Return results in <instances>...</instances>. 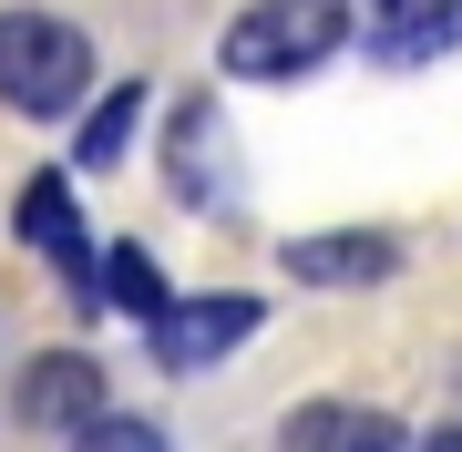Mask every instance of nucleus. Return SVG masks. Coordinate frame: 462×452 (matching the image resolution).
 <instances>
[{
	"instance_id": "nucleus-1",
	"label": "nucleus",
	"mask_w": 462,
	"mask_h": 452,
	"mask_svg": "<svg viewBox=\"0 0 462 452\" xmlns=\"http://www.w3.org/2000/svg\"><path fill=\"white\" fill-rule=\"evenodd\" d=\"M339 42H349L339 0H247V11L226 21V42H216V62H226L236 83H298V72H319Z\"/></svg>"
},
{
	"instance_id": "nucleus-2",
	"label": "nucleus",
	"mask_w": 462,
	"mask_h": 452,
	"mask_svg": "<svg viewBox=\"0 0 462 452\" xmlns=\"http://www.w3.org/2000/svg\"><path fill=\"white\" fill-rule=\"evenodd\" d=\"M93 93V42L51 11H0V103L11 114H83Z\"/></svg>"
},
{
	"instance_id": "nucleus-3",
	"label": "nucleus",
	"mask_w": 462,
	"mask_h": 452,
	"mask_svg": "<svg viewBox=\"0 0 462 452\" xmlns=\"http://www.w3.org/2000/svg\"><path fill=\"white\" fill-rule=\"evenodd\" d=\"M257 329H267V309L236 299V288H216V299H175V309L144 329V350H154V370H206V360L247 350Z\"/></svg>"
},
{
	"instance_id": "nucleus-4",
	"label": "nucleus",
	"mask_w": 462,
	"mask_h": 452,
	"mask_svg": "<svg viewBox=\"0 0 462 452\" xmlns=\"http://www.w3.org/2000/svg\"><path fill=\"white\" fill-rule=\"evenodd\" d=\"M11 411L32 421V432H83V421H103V360L93 350H42V360H21V381H11Z\"/></svg>"
},
{
	"instance_id": "nucleus-5",
	"label": "nucleus",
	"mask_w": 462,
	"mask_h": 452,
	"mask_svg": "<svg viewBox=\"0 0 462 452\" xmlns=\"http://www.w3.org/2000/svg\"><path fill=\"white\" fill-rule=\"evenodd\" d=\"M360 51L380 72H421L462 51V0H360Z\"/></svg>"
},
{
	"instance_id": "nucleus-6",
	"label": "nucleus",
	"mask_w": 462,
	"mask_h": 452,
	"mask_svg": "<svg viewBox=\"0 0 462 452\" xmlns=\"http://www.w3.org/2000/svg\"><path fill=\"white\" fill-rule=\"evenodd\" d=\"M391 268H401V236H380V226L288 236V278H298V288H380Z\"/></svg>"
},
{
	"instance_id": "nucleus-7",
	"label": "nucleus",
	"mask_w": 462,
	"mask_h": 452,
	"mask_svg": "<svg viewBox=\"0 0 462 452\" xmlns=\"http://www.w3.org/2000/svg\"><path fill=\"white\" fill-rule=\"evenodd\" d=\"M21 236L62 268L72 288H103V257L83 247V206H72V175H32L21 185Z\"/></svg>"
},
{
	"instance_id": "nucleus-8",
	"label": "nucleus",
	"mask_w": 462,
	"mask_h": 452,
	"mask_svg": "<svg viewBox=\"0 0 462 452\" xmlns=\"http://www.w3.org/2000/svg\"><path fill=\"white\" fill-rule=\"evenodd\" d=\"M278 452H411V432L370 401H309V411H288Z\"/></svg>"
},
{
	"instance_id": "nucleus-9",
	"label": "nucleus",
	"mask_w": 462,
	"mask_h": 452,
	"mask_svg": "<svg viewBox=\"0 0 462 452\" xmlns=\"http://www.w3.org/2000/svg\"><path fill=\"white\" fill-rule=\"evenodd\" d=\"M134 124H144V83H114V93H103L93 114H83V144H72V154H83V175H103V165H124Z\"/></svg>"
},
{
	"instance_id": "nucleus-10",
	"label": "nucleus",
	"mask_w": 462,
	"mask_h": 452,
	"mask_svg": "<svg viewBox=\"0 0 462 452\" xmlns=\"http://www.w3.org/2000/svg\"><path fill=\"white\" fill-rule=\"evenodd\" d=\"M103 299H114V309H134L144 329L175 309V299H165V278H154V257L134 247V236H124V247H103Z\"/></svg>"
},
{
	"instance_id": "nucleus-11",
	"label": "nucleus",
	"mask_w": 462,
	"mask_h": 452,
	"mask_svg": "<svg viewBox=\"0 0 462 452\" xmlns=\"http://www.w3.org/2000/svg\"><path fill=\"white\" fill-rule=\"evenodd\" d=\"M72 452H175V442H165V421H144V411H103V421L72 432Z\"/></svg>"
},
{
	"instance_id": "nucleus-12",
	"label": "nucleus",
	"mask_w": 462,
	"mask_h": 452,
	"mask_svg": "<svg viewBox=\"0 0 462 452\" xmlns=\"http://www.w3.org/2000/svg\"><path fill=\"white\" fill-rule=\"evenodd\" d=\"M421 452H462V421H442V432H431V442H421Z\"/></svg>"
}]
</instances>
